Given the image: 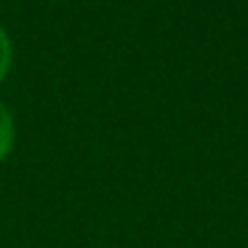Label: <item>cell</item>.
Masks as SVG:
<instances>
[{"label":"cell","instance_id":"cell-1","mask_svg":"<svg viewBox=\"0 0 248 248\" xmlns=\"http://www.w3.org/2000/svg\"><path fill=\"white\" fill-rule=\"evenodd\" d=\"M14 147V118H11V109L0 102V160L11 152Z\"/></svg>","mask_w":248,"mask_h":248},{"label":"cell","instance_id":"cell-2","mask_svg":"<svg viewBox=\"0 0 248 248\" xmlns=\"http://www.w3.org/2000/svg\"><path fill=\"white\" fill-rule=\"evenodd\" d=\"M8 67H11V40H8L6 30L0 27V80L6 78Z\"/></svg>","mask_w":248,"mask_h":248}]
</instances>
